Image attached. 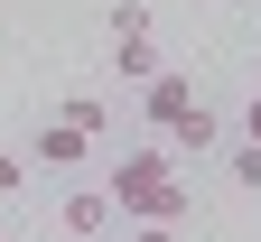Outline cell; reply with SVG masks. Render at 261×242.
Here are the masks:
<instances>
[{
	"mask_svg": "<svg viewBox=\"0 0 261 242\" xmlns=\"http://www.w3.org/2000/svg\"><path fill=\"white\" fill-rule=\"evenodd\" d=\"M103 196H112V214H130V224H177L187 214V186H177L168 149H130L112 177H103Z\"/></svg>",
	"mask_w": 261,
	"mask_h": 242,
	"instance_id": "1",
	"label": "cell"
},
{
	"mask_svg": "<svg viewBox=\"0 0 261 242\" xmlns=\"http://www.w3.org/2000/svg\"><path fill=\"white\" fill-rule=\"evenodd\" d=\"M103 28H112V65H121V84H149V75H159V47H149V0H121Z\"/></svg>",
	"mask_w": 261,
	"mask_h": 242,
	"instance_id": "2",
	"label": "cell"
},
{
	"mask_svg": "<svg viewBox=\"0 0 261 242\" xmlns=\"http://www.w3.org/2000/svg\"><path fill=\"white\" fill-rule=\"evenodd\" d=\"M140 112H149V130H159V140H168V130H177L187 112H205V102H196V75H177V65H159V75L140 84Z\"/></svg>",
	"mask_w": 261,
	"mask_h": 242,
	"instance_id": "3",
	"label": "cell"
},
{
	"mask_svg": "<svg viewBox=\"0 0 261 242\" xmlns=\"http://www.w3.org/2000/svg\"><path fill=\"white\" fill-rule=\"evenodd\" d=\"M84 149H93V140H84L75 121H56V112L38 121V140H28V158H38V168H84Z\"/></svg>",
	"mask_w": 261,
	"mask_h": 242,
	"instance_id": "4",
	"label": "cell"
},
{
	"mask_svg": "<svg viewBox=\"0 0 261 242\" xmlns=\"http://www.w3.org/2000/svg\"><path fill=\"white\" fill-rule=\"evenodd\" d=\"M65 233H75V242H103L112 233V196L103 186H75V196H65Z\"/></svg>",
	"mask_w": 261,
	"mask_h": 242,
	"instance_id": "5",
	"label": "cell"
},
{
	"mask_svg": "<svg viewBox=\"0 0 261 242\" xmlns=\"http://www.w3.org/2000/svg\"><path fill=\"white\" fill-rule=\"evenodd\" d=\"M215 140H224V121H215V112H187V121L168 130V149H187V158H205Z\"/></svg>",
	"mask_w": 261,
	"mask_h": 242,
	"instance_id": "6",
	"label": "cell"
},
{
	"mask_svg": "<svg viewBox=\"0 0 261 242\" xmlns=\"http://www.w3.org/2000/svg\"><path fill=\"white\" fill-rule=\"evenodd\" d=\"M56 121H75L84 140H103V121H112V102H93V93H65V102H56Z\"/></svg>",
	"mask_w": 261,
	"mask_h": 242,
	"instance_id": "7",
	"label": "cell"
},
{
	"mask_svg": "<svg viewBox=\"0 0 261 242\" xmlns=\"http://www.w3.org/2000/svg\"><path fill=\"white\" fill-rule=\"evenodd\" d=\"M224 168H233V186L261 196V149H252V140H233V158H224Z\"/></svg>",
	"mask_w": 261,
	"mask_h": 242,
	"instance_id": "8",
	"label": "cell"
},
{
	"mask_svg": "<svg viewBox=\"0 0 261 242\" xmlns=\"http://www.w3.org/2000/svg\"><path fill=\"white\" fill-rule=\"evenodd\" d=\"M19 186H28V158H19V149H0V196H19Z\"/></svg>",
	"mask_w": 261,
	"mask_h": 242,
	"instance_id": "9",
	"label": "cell"
},
{
	"mask_svg": "<svg viewBox=\"0 0 261 242\" xmlns=\"http://www.w3.org/2000/svg\"><path fill=\"white\" fill-rule=\"evenodd\" d=\"M243 140H252V149H261V93H252V102H243Z\"/></svg>",
	"mask_w": 261,
	"mask_h": 242,
	"instance_id": "10",
	"label": "cell"
},
{
	"mask_svg": "<svg viewBox=\"0 0 261 242\" xmlns=\"http://www.w3.org/2000/svg\"><path fill=\"white\" fill-rule=\"evenodd\" d=\"M130 242H177V224H140V233H130Z\"/></svg>",
	"mask_w": 261,
	"mask_h": 242,
	"instance_id": "11",
	"label": "cell"
},
{
	"mask_svg": "<svg viewBox=\"0 0 261 242\" xmlns=\"http://www.w3.org/2000/svg\"><path fill=\"white\" fill-rule=\"evenodd\" d=\"M0 242H10V233H0Z\"/></svg>",
	"mask_w": 261,
	"mask_h": 242,
	"instance_id": "12",
	"label": "cell"
}]
</instances>
